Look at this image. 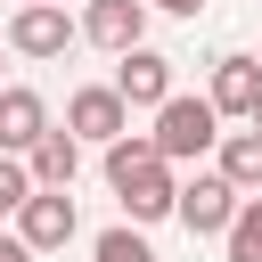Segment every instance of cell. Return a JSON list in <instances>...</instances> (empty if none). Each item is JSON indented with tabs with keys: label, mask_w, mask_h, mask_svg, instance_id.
Masks as SVG:
<instances>
[{
	"label": "cell",
	"mask_w": 262,
	"mask_h": 262,
	"mask_svg": "<svg viewBox=\"0 0 262 262\" xmlns=\"http://www.w3.org/2000/svg\"><path fill=\"white\" fill-rule=\"evenodd\" d=\"M156 147L172 156V164H188V156H205V147H221V106L213 98H164L156 106Z\"/></svg>",
	"instance_id": "1"
},
{
	"label": "cell",
	"mask_w": 262,
	"mask_h": 262,
	"mask_svg": "<svg viewBox=\"0 0 262 262\" xmlns=\"http://www.w3.org/2000/svg\"><path fill=\"white\" fill-rule=\"evenodd\" d=\"M237 205H246V188H237L221 164L196 172V180H180V229H188V237H229Z\"/></svg>",
	"instance_id": "2"
},
{
	"label": "cell",
	"mask_w": 262,
	"mask_h": 262,
	"mask_svg": "<svg viewBox=\"0 0 262 262\" xmlns=\"http://www.w3.org/2000/svg\"><path fill=\"white\" fill-rule=\"evenodd\" d=\"M74 33H82V25L66 16V0H25V8L8 16V49H16V57H66Z\"/></svg>",
	"instance_id": "3"
},
{
	"label": "cell",
	"mask_w": 262,
	"mask_h": 262,
	"mask_svg": "<svg viewBox=\"0 0 262 262\" xmlns=\"http://www.w3.org/2000/svg\"><path fill=\"white\" fill-rule=\"evenodd\" d=\"M66 131H82V139L115 147V139L131 131V98H123L115 82H90V90H74V98H66Z\"/></svg>",
	"instance_id": "4"
},
{
	"label": "cell",
	"mask_w": 262,
	"mask_h": 262,
	"mask_svg": "<svg viewBox=\"0 0 262 262\" xmlns=\"http://www.w3.org/2000/svg\"><path fill=\"white\" fill-rule=\"evenodd\" d=\"M74 229H82V213H74V196H66V188H33V196H25V213H16V237H25L33 254L74 246Z\"/></svg>",
	"instance_id": "5"
},
{
	"label": "cell",
	"mask_w": 262,
	"mask_h": 262,
	"mask_svg": "<svg viewBox=\"0 0 262 262\" xmlns=\"http://www.w3.org/2000/svg\"><path fill=\"white\" fill-rule=\"evenodd\" d=\"M82 41H98V49H139L147 41V0H82Z\"/></svg>",
	"instance_id": "6"
},
{
	"label": "cell",
	"mask_w": 262,
	"mask_h": 262,
	"mask_svg": "<svg viewBox=\"0 0 262 262\" xmlns=\"http://www.w3.org/2000/svg\"><path fill=\"white\" fill-rule=\"evenodd\" d=\"M115 90H123L131 106H164V98H172V57L147 49V41L123 49V57H115Z\"/></svg>",
	"instance_id": "7"
},
{
	"label": "cell",
	"mask_w": 262,
	"mask_h": 262,
	"mask_svg": "<svg viewBox=\"0 0 262 262\" xmlns=\"http://www.w3.org/2000/svg\"><path fill=\"white\" fill-rule=\"evenodd\" d=\"M115 196H123V213H131V221H164V213H180V180H172V156H156L147 172H131Z\"/></svg>",
	"instance_id": "8"
},
{
	"label": "cell",
	"mask_w": 262,
	"mask_h": 262,
	"mask_svg": "<svg viewBox=\"0 0 262 262\" xmlns=\"http://www.w3.org/2000/svg\"><path fill=\"white\" fill-rule=\"evenodd\" d=\"M221 115H254V98H262V57H246V49H229V57H213V90H205Z\"/></svg>",
	"instance_id": "9"
},
{
	"label": "cell",
	"mask_w": 262,
	"mask_h": 262,
	"mask_svg": "<svg viewBox=\"0 0 262 262\" xmlns=\"http://www.w3.org/2000/svg\"><path fill=\"white\" fill-rule=\"evenodd\" d=\"M49 131V106H41V90H25V82H8L0 90V156H33V139Z\"/></svg>",
	"instance_id": "10"
},
{
	"label": "cell",
	"mask_w": 262,
	"mask_h": 262,
	"mask_svg": "<svg viewBox=\"0 0 262 262\" xmlns=\"http://www.w3.org/2000/svg\"><path fill=\"white\" fill-rule=\"evenodd\" d=\"M25 164H33V180H41V188H74V172H82V131H57V123H49V131L33 139V156H25Z\"/></svg>",
	"instance_id": "11"
},
{
	"label": "cell",
	"mask_w": 262,
	"mask_h": 262,
	"mask_svg": "<svg viewBox=\"0 0 262 262\" xmlns=\"http://www.w3.org/2000/svg\"><path fill=\"white\" fill-rule=\"evenodd\" d=\"M221 172L246 188V196H262V131L246 123V131H221Z\"/></svg>",
	"instance_id": "12"
},
{
	"label": "cell",
	"mask_w": 262,
	"mask_h": 262,
	"mask_svg": "<svg viewBox=\"0 0 262 262\" xmlns=\"http://www.w3.org/2000/svg\"><path fill=\"white\" fill-rule=\"evenodd\" d=\"M221 246H229V262H262V196H246V205H237V221H229V237H221Z\"/></svg>",
	"instance_id": "13"
},
{
	"label": "cell",
	"mask_w": 262,
	"mask_h": 262,
	"mask_svg": "<svg viewBox=\"0 0 262 262\" xmlns=\"http://www.w3.org/2000/svg\"><path fill=\"white\" fill-rule=\"evenodd\" d=\"M90 262H156V246H147V237H139V221H131V229H98Z\"/></svg>",
	"instance_id": "14"
},
{
	"label": "cell",
	"mask_w": 262,
	"mask_h": 262,
	"mask_svg": "<svg viewBox=\"0 0 262 262\" xmlns=\"http://www.w3.org/2000/svg\"><path fill=\"white\" fill-rule=\"evenodd\" d=\"M33 188H41V180H33V164H25V156H0V221H8V213H25V196H33Z\"/></svg>",
	"instance_id": "15"
},
{
	"label": "cell",
	"mask_w": 262,
	"mask_h": 262,
	"mask_svg": "<svg viewBox=\"0 0 262 262\" xmlns=\"http://www.w3.org/2000/svg\"><path fill=\"white\" fill-rule=\"evenodd\" d=\"M0 262H41V254H33L25 237H0Z\"/></svg>",
	"instance_id": "16"
},
{
	"label": "cell",
	"mask_w": 262,
	"mask_h": 262,
	"mask_svg": "<svg viewBox=\"0 0 262 262\" xmlns=\"http://www.w3.org/2000/svg\"><path fill=\"white\" fill-rule=\"evenodd\" d=\"M147 8H164V16H196L205 0H147Z\"/></svg>",
	"instance_id": "17"
},
{
	"label": "cell",
	"mask_w": 262,
	"mask_h": 262,
	"mask_svg": "<svg viewBox=\"0 0 262 262\" xmlns=\"http://www.w3.org/2000/svg\"><path fill=\"white\" fill-rule=\"evenodd\" d=\"M246 123H254V131H262V98H254V115H246Z\"/></svg>",
	"instance_id": "18"
},
{
	"label": "cell",
	"mask_w": 262,
	"mask_h": 262,
	"mask_svg": "<svg viewBox=\"0 0 262 262\" xmlns=\"http://www.w3.org/2000/svg\"><path fill=\"white\" fill-rule=\"evenodd\" d=\"M0 90H8V82H0Z\"/></svg>",
	"instance_id": "19"
}]
</instances>
